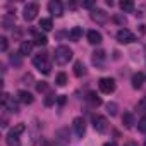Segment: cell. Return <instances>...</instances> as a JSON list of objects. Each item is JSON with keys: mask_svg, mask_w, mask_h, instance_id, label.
<instances>
[{"mask_svg": "<svg viewBox=\"0 0 146 146\" xmlns=\"http://www.w3.org/2000/svg\"><path fill=\"white\" fill-rule=\"evenodd\" d=\"M23 131H26V125H24V124H17V125L12 129V132H14V134H17V136H19Z\"/></svg>", "mask_w": 146, "mask_h": 146, "instance_id": "30", "label": "cell"}, {"mask_svg": "<svg viewBox=\"0 0 146 146\" xmlns=\"http://www.w3.org/2000/svg\"><path fill=\"white\" fill-rule=\"evenodd\" d=\"M136 40V36H134V33H131L129 29H120L119 33H117V41L119 43H122V45H127V43H132Z\"/></svg>", "mask_w": 146, "mask_h": 146, "instance_id": "4", "label": "cell"}, {"mask_svg": "<svg viewBox=\"0 0 146 146\" xmlns=\"http://www.w3.org/2000/svg\"><path fill=\"white\" fill-rule=\"evenodd\" d=\"M21 57H23L21 53H19V55H14V53H12V55H11V64H14L16 67H19V65L23 64V58H21Z\"/></svg>", "mask_w": 146, "mask_h": 146, "instance_id": "26", "label": "cell"}, {"mask_svg": "<svg viewBox=\"0 0 146 146\" xmlns=\"http://www.w3.org/2000/svg\"><path fill=\"white\" fill-rule=\"evenodd\" d=\"M86 100H88L93 107H100V105H102V98H100L96 93H93V91H90V93L86 95Z\"/></svg>", "mask_w": 146, "mask_h": 146, "instance_id": "19", "label": "cell"}, {"mask_svg": "<svg viewBox=\"0 0 146 146\" xmlns=\"http://www.w3.org/2000/svg\"><path fill=\"white\" fill-rule=\"evenodd\" d=\"M81 38H83V28L76 26V28H72V29L69 31V40H70V41H79Z\"/></svg>", "mask_w": 146, "mask_h": 146, "instance_id": "11", "label": "cell"}, {"mask_svg": "<svg viewBox=\"0 0 146 146\" xmlns=\"http://www.w3.org/2000/svg\"><path fill=\"white\" fill-rule=\"evenodd\" d=\"M55 100H57V96H55V95H48V98L45 100V105H46V107H50V105H53V103H55Z\"/></svg>", "mask_w": 146, "mask_h": 146, "instance_id": "33", "label": "cell"}, {"mask_svg": "<svg viewBox=\"0 0 146 146\" xmlns=\"http://www.w3.org/2000/svg\"><path fill=\"white\" fill-rule=\"evenodd\" d=\"M5 141H7V144H9V146H21V141H19V136H17V134H14L12 131H9V134H7V137H5Z\"/></svg>", "mask_w": 146, "mask_h": 146, "instance_id": "17", "label": "cell"}, {"mask_svg": "<svg viewBox=\"0 0 146 146\" xmlns=\"http://www.w3.org/2000/svg\"><path fill=\"white\" fill-rule=\"evenodd\" d=\"M72 50L69 48V46H65V45H60V46H57L55 48V52H53V60H55V64L57 65H65V64H69V60L72 58Z\"/></svg>", "mask_w": 146, "mask_h": 146, "instance_id": "1", "label": "cell"}, {"mask_svg": "<svg viewBox=\"0 0 146 146\" xmlns=\"http://www.w3.org/2000/svg\"><path fill=\"white\" fill-rule=\"evenodd\" d=\"M72 127H74V131H76V134L79 137H83V134L86 132V122H84V119L83 117H76L74 122H72Z\"/></svg>", "mask_w": 146, "mask_h": 146, "instance_id": "9", "label": "cell"}, {"mask_svg": "<svg viewBox=\"0 0 146 146\" xmlns=\"http://www.w3.org/2000/svg\"><path fill=\"white\" fill-rule=\"evenodd\" d=\"M119 5H120V9H122L124 12H132V11H134V4L131 2V0H122Z\"/></svg>", "mask_w": 146, "mask_h": 146, "instance_id": "22", "label": "cell"}, {"mask_svg": "<svg viewBox=\"0 0 146 146\" xmlns=\"http://www.w3.org/2000/svg\"><path fill=\"white\" fill-rule=\"evenodd\" d=\"M23 83H24V84H31V83H33V76H31V74L23 76Z\"/></svg>", "mask_w": 146, "mask_h": 146, "instance_id": "34", "label": "cell"}, {"mask_svg": "<svg viewBox=\"0 0 146 146\" xmlns=\"http://www.w3.org/2000/svg\"><path fill=\"white\" fill-rule=\"evenodd\" d=\"M113 19H115V23H117V24H120V26H124V24L127 23V19H125V16H115Z\"/></svg>", "mask_w": 146, "mask_h": 146, "instance_id": "32", "label": "cell"}, {"mask_svg": "<svg viewBox=\"0 0 146 146\" xmlns=\"http://www.w3.org/2000/svg\"><path fill=\"white\" fill-rule=\"evenodd\" d=\"M46 90H48V84H46L45 81L36 83V91H38V93H43V91H46Z\"/></svg>", "mask_w": 146, "mask_h": 146, "instance_id": "29", "label": "cell"}, {"mask_svg": "<svg viewBox=\"0 0 146 146\" xmlns=\"http://www.w3.org/2000/svg\"><path fill=\"white\" fill-rule=\"evenodd\" d=\"M88 41L91 43V45H100L102 43V33H98V31H88Z\"/></svg>", "mask_w": 146, "mask_h": 146, "instance_id": "13", "label": "cell"}, {"mask_svg": "<svg viewBox=\"0 0 146 146\" xmlns=\"http://www.w3.org/2000/svg\"><path fill=\"white\" fill-rule=\"evenodd\" d=\"M122 124H124L127 129H131V127L134 125V115L129 113V112H125V113L122 115Z\"/></svg>", "mask_w": 146, "mask_h": 146, "instance_id": "21", "label": "cell"}, {"mask_svg": "<svg viewBox=\"0 0 146 146\" xmlns=\"http://www.w3.org/2000/svg\"><path fill=\"white\" fill-rule=\"evenodd\" d=\"M81 5H83V7H86V9H91V7H93L95 4H93V2H83Z\"/></svg>", "mask_w": 146, "mask_h": 146, "instance_id": "35", "label": "cell"}, {"mask_svg": "<svg viewBox=\"0 0 146 146\" xmlns=\"http://www.w3.org/2000/svg\"><path fill=\"white\" fill-rule=\"evenodd\" d=\"M74 74H76L78 78H81V76L86 74V67H84V64H83L81 60H78V62L74 64Z\"/></svg>", "mask_w": 146, "mask_h": 146, "instance_id": "20", "label": "cell"}, {"mask_svg": "<svg viewBox=\"0 0 146 146\" xmlns=\"http://www.w3.org/2000/svg\"><path fill=\"white\" fill-rule=\"evenodd\" d=\"M4 107H5V110H9L11 113H17V112H19V105H17V102H16L14 98H11V96H9V100L5 102Z\"/></svg>", "mask_w": 146, "mask_h": 146, "instance_id": "16", "label": "cell"}, {"mask_svg": "<svg viewBox=\"0 0 146 146\" xmlns=\"http://www.w3.org/2000/svg\"><path fill=\"white\" fill-rule=\"evenodd\" d=\"M48 11H50L52 16L60 17V16L64 14V5L58 2V0H52V2H48Z\"/></svg>", "mask_w": 146, "mask_h": 146, "instance_id": "8", "label": "cell"}, {"mask_svg": "<svg viewBox=\"0 0 146 146\" xmlns=\"http://www.w3.org/2000/svg\"><path fill=\"white\" fill-rule=\"evenodd\" d=\"M38 11H40V5L38 4H28L26 7H24V19L29 23V21H33L35 17H36V14H38Z\"/></svg>", "mask_w": 146, "mask_h": 146, "instance_id": "6", "label": "cell"}, {"mask_svg": "<svg viewBox=\"0 0 146 146\" xmlns=\"http://www.w3.org/2000/svg\"><path fill=\"white\" fill-rule=\"evenodd\" d=\"M40 28H41L43 31H52V28H53L52 19H41V21H40Z\"/></svg>", "mask_w": 146, "mask_h": 146, "instance_id": "25", "label": "cell"}, {"mask_svg": "<svg viewBox=\"0 0 146 146\" xmlns=\"http://www.w3.org/2000/svg\"><path fill=\"white\" fill-rule=\"evenodd\" d=\"M7 46H9V41L5 36L0 38V52H7Z\"/></svg>", "mask_w": 146, "mask_h": 146, "instance_id": "28", "label": "cell"}, {"mask_svg": "<svg viewBox=\"0 0 146 146\" xmlns=\"http://www.w3.org/2000/svg\"><path fill=\"white\" fill-rule=\"evenodd\" d=\"M53 146H67V144H65V143H62V141H55V143H53Z\"/></svg>", "mask_w": 146, "mask_h": 146, "instance_id": "37", "label": "cell"}, {"mask_svg": "<svg viewBox=\"0 0 146 146\" xmlns=\"http://www.w3.org/2000/svg\"><path fill=\"white\" fill-rule=\"evenodd\" d=\"M93 127L96 129V132H105L108 129V122L103 115H95L93 117Z\"/></svg>", "mask_w": 146, "mask_h": 146, "instance_id": "5", "label": "cell"}, {"mask_svg": "<svg viewBox=\"0 0 146 146\" xmlns=\"http://www.w3.org/2000/svg\"><path fill=\"white\" fill-rule=\"evenodd\" d=\"M131 83H132V88L139 90L143 86V83H144V74L143 72H136V74L132 76V79H131Z\"/></svg>", "mask_w": 146, "mask_h": 146, "instance_id": "12", "label": "cell"}, {"mask_svg": "<svg viewBox=\"0 0 146 146\" xmlns=\"http://www.w3.org/2000/svg\"><path fill=\"white\" fill-rule=\"evenodd\" d=\"M33 45H35V41H23L21 46H19V53L21 55H29L33 52Z\"/></svg>", "mask_w": 146, "mask_h": 146, "instance_id": "15", "label": "cell"}, {"mask_svg": "<svg viewBox=\"0 0 146 146\" xmlns=\"http://www.w3.org/2000/svg\"><path fill=\"white\" fill-rule=\"evenodd\" d=\"M117 108H119V107H117V103H113V102L107 105V112H108L112 117H113V115H117Z\"/></svg>", "mask_w": 146, "mask_h": 146, "instance_id": "27", "label": "cell"}, {"mask_svg": "<svg viewBox=\"0 0 146 146\" xmlns=\"http://www.w3.org/2000/svg\"><path fill=\"white\" fill-rule=\"evenodd\" d=\"M98 86H100V91L105 93V95L113 93L115 88H117V84H115V81H113L112 78H102V79L98 81Z\"/></svg>", "mask_w": 146, "mask_h": 146, "instance_id": "3", "label": "cell"}, {"mask_svg": "<svg viewBox=\"0 0 146 146\" xmlns=\"http://www.w3.org/2000/svg\"><path fill=\"white\" fill-rule=\"evenodd\" d=\"M103 146H115V143H105Z\"/></svg>", "mask_w": 146, "mask_h": 146, "instance_id": "38", "label": "cell"}, {"mask_svg": "<svg viewBox=\"0 0 146 146\" xmlns=\"http://www.w3.org/2000/svg\"><path fill=\"white\" fill-rule=\"evenodd\" d=\"M17 98H19V102L21 103H24V105H31L33 103V95L29 93V91H26V90H21L19 93H17Z\"/></svg>", "mask_w": 146, "mask_h": 146, "instance_id": "10", "label": "cell"}, {"mask_svg": "<svg viewBox=\"0 0 146 146\" xmlns=\"http://www.w3.org/2000/svg\"><path fill=\"white\" fill-rule=\"evenodd\" d=\"M33 38H35V45L45 46V45L48 43V38H46L43 33H40V31H33Z\"/></svg>", "mask_w": 146, "mask_h": 146, "instance_id": "14", "label": "cell"}, {"mask_svg": "<svg viewBox=\"0 0 146 146\" xmlns=\"http://www.w3.org/2000/svg\"><path fill=\"white\" fill-rule=\"evenodd\" d=\"M57 102H58L60 105H64V103H65V96H62V95H60V96L57 98Z\"/></svg>", "mask_w": 146, "mask_h": 146, "instance_id": "36", "label": "cell"}, {"mask_svg": "<svg viewBox=\"0 0 146 146\" xmlns=\"http://www.w3.org/2000/svg\"><path fill=\"white\" fill-rule=\"evenodd\" d=\"M137 129H139L141 132H146V117H143V119L137 122Z\"/></svg>", "mask_w": 146, "mask_h": 146, "instance_id": "31", "label": "cell"}, {"mask_svg": "<svg viewBox=\"0 0 146 146\" xmlns=\"http://www.w3.org/2000/svg\"><path fill=\"white\" fill-rule=\"evenodd\" d=\"M33 65H35L40 72H43V74H50V70H52V64H50L46 53H38V55H35V57H33Z\"/></svg>", "mask_w": 146, "mask_h": 146, "instance_id": "2", "label": "cell"}, {"mask_svg": "<svg viewBox=\"0 0 146 146\" xmlns=\"http://www.w3.org/2000/svg\"><path fill=\"white\" fill-rule=\"evenodd\" d=\"M55 83H57V86H65L67 84V74L65 72H58L57 78H55Z\"/></svg>", "mask_w": 146, "mask_h": 146, "instance_id": "23", "label": "cell"}, {"mask_svg": "<svg viewBox=\"0 0 146 146\" xmlns=\"http://www.w3.org/2000/svg\"><path fill=\"white\" fill-rule=\"evenodd\" d=\"M91 19L96 23V24H105L108 21V14L102 9H93L91 11Z\"/></svg>", "mask_w": 146, "mask_h": 146, "instance_id": "7", "label": "cell"}, {"mask_svg": "<svg viewBox=\"0 0 146 146\" xmlns=\"http://www.w3.org/2000/svg\"><path fill=\"white\" fill-rule=\"evenodd\" d=\"M14 24H16V17H12V16L4 17V29H12Z\"/></svg>", "mask_w": 146, "mask_h": 146, "instance_id": "24", "label": "cell"}, {"mask_svg": "<svg viewBox=\"0 0 146 146\" xmlns=\"http://www.w3.org/2000/svg\"><path fill=\"white\" fill-rule=\"evenodd\" d=\"M125 146H136V144H134V143H127Z\"/></svg>", "mask_w": 146, "mask_h": 146, "instance_id": "39", "label": "cell"}, {"mask_svg": "<svg viewBox=\"0 0 146 146\" xmlns=\"http://www.w3.org/2000/svg\"><path fill=\"white\" fill-rule=\"evenodd\" d=\"M105 58H107V55H105L103 50H96V52L93 53V64H95V65H102Z\"/></svg>", "mask_w": 146, "mask_h": 146, "instance_id": "18", "label": "cell"}]
</instances>
